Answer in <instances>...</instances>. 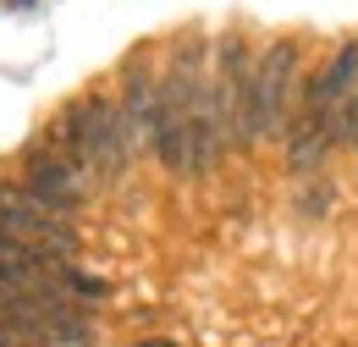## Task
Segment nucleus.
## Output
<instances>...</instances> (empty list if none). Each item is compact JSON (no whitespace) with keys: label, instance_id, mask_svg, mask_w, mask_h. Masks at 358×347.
I'll list each match as a JSON object with an SVG mask.
<instances>
[{"label":"nucleus","instance_id":"1","mask_svg":"<svg viewBox=\"0 0 358 347\" xmlns=\"http://www.w3.org/2000/svg\"><path fill=\"white\" fill-rule=\"evenodd\" d=\"M89 176H122L138 160V143L127 132V116H122V99H110L105 88H89L78 94L61 116H55V132H50Z\"/></svg>","mask_w":358,"mask_h":347},{"label":"nucleus","instance_id":"2","mask_svg":"<svg viewBox=\"0 0 358 347\" xmlns=\"http://www.w3.org/2000/svg\"><path fill=\"white\" fill-rule=\"evenodd\" d=\"M72 254H78V226H72V215H55L17 176H6L0 182V260L66 264Z\"/></svg>","mask_w":358,"mask_h":347},{"label":"nucleus","instance_id":"3","mask_svg":"<svg viewBox=\"0 0 358 347\" xmlns=\"http://www.w3.org/2000/svg\"><path fill=\"white\" fill-rule=\"evenodd\" d=\"M298 88H303V44L298 39H270L254 55V88H248V127L254 149L281 143L298 111Z\"/></svg>","mask_w":358,"mask_h":347},{"label":"nucleus","instance_id":"4","mask_svg":"<svg viewBox=\"0 0 358 347\" xmlns=\"http://www.w3.org/2000/svg\"><path fill=\"white\" fill-rule=\"evenodd\" d=\"M248 88H254V44L243 34H221L210 50V94H215V116H221L231 149H254Z\"/></svg>","mask_w":358,"mask_h":347},{"label":"nucleus","instance_id":"5","mask_svg":"<svg viewBox=\"0 0 358 347\" xmlns=\"http://www.w3.org/2000/svg\"><path fill=\"white\" fill-rule=\"evenodd\" d=\"M17 182L39 199V204H50L55 215H78L83 204H89V187L94 176L55 143V138H45V143H28L22 149V166H17Z\"/></svg>","mask_w":358,"mask_h":347},{"label":"nucleus","instance_id":"6","mask_svg":"<svg viewBox=\"0 0 358 347\" xmlns=\"http://www.w3.org/2000/svg\"><path fill=\"white\" fill-rule=\"evenodd\" d=\"M353 88H358V39H342L309 78H303V88H298V111H292V116H309V122H320V127L336 132V111L348 105Z\"/></svg>","mask_w":358,"mask_h":347},{"label":"nucleus","instance_id":"7","mask_svg":"<svg viewBox=\"0 0 358 347\" xmlns=\"http://www.w3.org/2000/svg\"><path fill=\"white\" fill-rule=\"evenodd\" d=\"M155 111H160V78L143 66V55H133V61L122 66V116H127V132H133L138 149H149Z\"/></svg>","mask_w":358,"mask_h":347},{"label":"nucleus","instance_id":"8","mask_svg":"<svg viewBox=\"0 0 358 347\" xmlns=\"http://www.w3.org/2000/svg\"><path fill=\"white\" fill-rule=\"evenodd\" d=\"M336 149H358V88L348 94V105L336 111Z\"/></svg>","mask_w":358,"mask_h":347},{"label":"nucleus","instance_id":"9","mask_svg":"<svg viewBox=\"0 0 358 347\" xmlns=\"http://www.w3.org/2000/svg\"><path fill=\"white\" fill-rule=\"evenodd\" d=\"M0 347H34V342H17V337H0Z\"/></svg>","mask_w":358,"mask_h":347},{"label":"nucleus","instance_id":"10","mask_svg":"<svg viewBox=\"0 0 358 347\" xmlns=\"http://www.w3.org/2000/svg\"><path fill=\"white\" fill-rule=\"evenodd\" d=\"M138 347H177V342H160V337H155V342H138Z\"/></svg>","mask_w":358,"mask_h":347}]
</instances>
